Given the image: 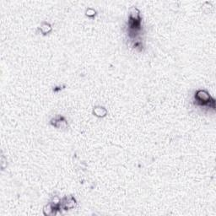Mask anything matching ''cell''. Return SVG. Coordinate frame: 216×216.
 I'll use <instances>...</instances> for the list:
<instances>
[{
  "label": "cell",
  "mask_w": 216,
  "mask_h": 216,
  "mask_svg": "<svg viewBox=\"0 0 216 216\" xmlns=\"http://www.w3.org/2000/svg\"><path fill=\"white\" fill-rule=\"evenodd\" d=\"M196 97L197 100L199 102H202V103H208L209 101V99H210L209 95L206 91H203V90L197 91V92Z\"/></svg>",
  "instance_id": "1"
},
{
  "label": "cell",
  "mask_w": 216,
  "mask_h": 216,
  "mask_svg": "<svg viewBox=\"0 0 216 216\" xmlns=\"http://www.w3.org/2000/svg\"><path fill=\"white\" fill-rule=\"evenodd\" d=\"M102 111H105V109L104 108H100V107H96V109H95V113L96 114V116H99V117H100V116H105L106 114H104V113H102Z\"/></svg>",
  "instance_id": "2"
}]
</instances>
